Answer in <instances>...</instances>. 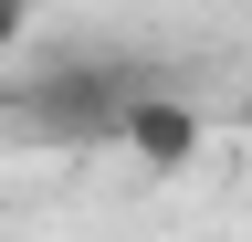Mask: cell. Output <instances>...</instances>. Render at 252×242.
<instances>
[{"label": "cell", "instance_id": "2", "mask_svg": "<svg viewBox=\"0 0 252 242\" xmlns=\"http://www.w3.org/2000/svg\"><path fill=\"white\" fill-rule=\"evenodd\" d=\"M116 147H126L137 169H189V158H200V105H189V95H168V84H147Z\"/></svg>", "mask_w": 252, "mask_h": 242}, {"label": "cell", "instance_id": "1", "mask_svg": "<svg viewBox=\"0 0 252 242\" xmlns=\"http://www.w3.org/2000/svg\"><path fill=\"white\" fill-rule=\"evenodd\" d=\"M147 84L126 74V64H74V74H53V84H32V127H53V137H126V116H137Z\"/></svg>", "mask_w": 252, "mask_h": 242}, {"label": "cell", "instance_id": "3", "mask_svg": "<svg viewBox=\"0 0 252 242\" xmlns=\"http://www.w3.org/2000/svg\"><path fill=\"white\" fill-rule=\"evenodd\" d=\"M32 42V11H21V0H0V53H21Z\"/></svg>", "mask_w": 252, "mask_h": 242}]
</instances>
